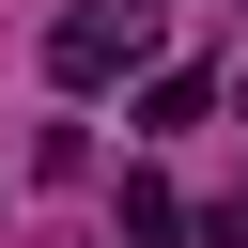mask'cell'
I'll list each match as a JSON object with an SVG mask.
<instances>
[{
	"mask_svg": "<svg viewBox=\"0 0 248 248\" xmlns=\"http://www.w3.org/2000/svg\"><path fill=\"white\" fill-rule=\"evenodd\" d=\"M170 232H186V202H170L155 170H124V248H170Z\"/></svg>",
	"mask_w": 248,
	"mask_h": 248,
	"instance_id": "obj_3",
	"label": "cell"
},
{
	"mask_svg": "<svg viewBox=\"0 0 248 248\" xmlns=\"http://www.w3.org/2000/svg\"><path fill=\"white\" fill-rule=\"evenodd\" d=\"M155 31H170V0H78V16L46 31V78H62V93H108Z\"/></svg>",
	"mask_w": 248,
	"mask_h": 248,
	"instance_id": "obj_1",
	"label": "cell"
},
{
	"mask_svg": "<svg viewBox=\"0 0 248 248\" xmlns=\"http://www.w3.org/2000/svg\"><path fill=\"white\" fill-rule=\"evenodd\" d=\"M202 108H217V78H202V62H170V78L140 93V124H155V140H170V124H202Z\"/></svg>",
	"mask_w": 248,
	"mask_h": 248,
	"instance_id": "obj_2",
	"label": "cell"
}]
</instances>
